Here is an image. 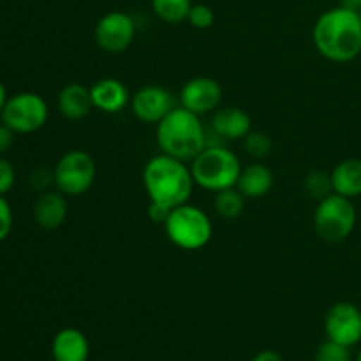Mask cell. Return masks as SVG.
Wrapping results in <instances>:
<instances>
[{
  "label": "cell",
  "instance_id": "4316f807",
  "mask_svg": "<svg viewBox=\"0 0 361 361\" xmlns=\"http://www.w3.org/2000/svg\"><path fill=\"white\" fill-rule=\"evenodd\" d=\"M11 229H13V208L6 197L0 196V242L9 236Z\"/></svg>",
  "mask_w": 361,
  "mask_h": 361
},
{
  "label": "cell",
  "instance_id": "5bb4252c",
  "mask_svg": "<svg viewBox=\"0 0 361 361\" xmlns=\"http://www.w3.org/2000/svg\"><path fill=\"white\" fill-rule=\"evenodd\" d=\"M94 108L108 115L120 113L130 102L129 90L116 78H102L90 87Z\"/></svg>",
  "mask_w": 361,
  "mask_h": 361
},
{
  "label": "cell",
  "instance_id": "7c38bea8",
  "mask_svg": "<svg viewBox=\"0 0 361 361\" xmlns=\"http://www.w3.org/2000/svg\"><path fill=\"white\" fill-rule=\"evenodd\" d=\"M129 104L130 111L137 120L145 123H155V126L175 108L171 94L157 85H147L134 92V95H130Z\"/></svg>",
  "mask_w": 361,
  "mask_h": 361
},
{
  "label": "cell",
  "instance_id": "d4e9b609",
  "mask_svg": "<svg viewBox=\"0 0 361 361\" xmlns=\"http://www.w3.org/2000/svg\"><path fill=\"white\" fill-rule=\"evenodd\" d=\"M187 21L190 23V27L197 28V30H207L214 25L215 21V13L210 6L207 4H192L189 11V16Z\"/></svg>",
  "mask_w": 361,
  "mask_h": 361
},
{
  "label": "cell",
  "instance_id": "3957f363",
  "mask_svg": "<svg viewBox=\"0 0 361 361\" xmlns=\"http://www.w3.org/2000/svg\"><path fill=\"white\" fill-rule=\"evenodd\" d=\"M155 137L162 154L183 162L196 159L208 145V134L200 115L183 106H175L155 126Z\"/></svg>",
  "mask_w": 361,
  "mask_h": 361
},
{
  "label": "cell",
  "instance_id": "ba28073f",
  "mask_svg": "<svg viewBox=\"0 0 361 361\" xmlns=\"http://www.w3.org/2000/svg\"><path fill=\"white\" fill-rule=\"evenodd\" d=\"M48 104L35 92H20L7 99L2 109V122L20 134H32L42 129L48 120Z\"/></svg>",
  "mask_w": 361,
  "mask_h": 361
},
{
  "label": "cell",
  "instance_id": "484cf974",
  "mask_svg": "<svg viewBox=\"0 0 361 361\" xmlns=\"http://www.w3.org/2000/svg\"><path fill=\"white\" fill-rule=\"evenodd\" d=\"M16 182V171L14 166L7 159L0 157V196H6Z\"/></svg>",
  "mask_w": 361,
  "mask_h": 361
},
{
  "label": "cell",
  "instance_id": "e0dca14e",
  "mask_svg": "<svg viewBox=\"0 0 361 361\" xmlns=\"http://www.w3.org/2000/svg\"><path fill=\"white\" fill-rule=\"evenodd\" d=\"M56 106H59V111L63 118L71 120V122L83 120L94 109L90 88H87L81 83L66 85L60 90Z\"/></svg>",
  "mask_w": 361,
  "mask_h": 361
},
{
  "label": "cell",
  "instance_id": "6da1fadb",
  "mask_svg": "<svg viewBox=\"0 0 361 361\" xmlns=\"http://www.w3.org/2000/svg\"><path fill=\"white\" fill-rule=\"evenodd\" d=\"M314 46L323 59L348 63L361 53L360 14L337 6L324 11L312 28Z\"/></svg>",
  "mask_w": 361,
  "mask_h": 361
},
{
  "label": "cell",
  "instance_id": "277c9868",
  "mask_svg": "<svg viewBox=\"0 0 361 361\" xmlns=\"http://www.w3.org/2000/svg\"><path fill=\"white\" fill-rule=\"evenodd\" d=\"M194 182L201 189L219 192V190L236 187L242 164L235 152L222 145H207L204 150L190 161Z\"/></svg>",
  "mask_w": 361,
  "mask_h": 361
},
{
  "label": "cell",
  "instance_id": "1f68e13d",
  "mask_svg": "<svg viewBox=\"0 0 361 361\" xmlns=\"http://www.w3.org/2000/svg\"><path fill=\"white\" fill-rule=\"evenodd\" d=\"M338 6L345 7L349 11H355V13H360L361 11V0H338Z\"/></svg>",
  "mask_w": 361,
  "mask_h": 361
},
{
  "label": "cell",
  "instance_id": "30bf717a",
  "mask_svg": "<svg viewBox=\"0 0 361 361\" xmlns=\"http://www.w3.org/2000/svg\"><path fill=\"white\" fill-rule=\"evenodd\" d=\"M324 331L330 341L345 348H355L361 342V310L351 302H338L328 309Z\"/></svg>",
  "mask_w": 361,
  "mask_h": 361
},
{
  "label": "cell",
  "instance_id": "52a82bcc",
  "mask_svg": "<svg viewBox=\"0 0 361 361\" xmlns=\"http://www.w3.org/2000/svg\"><path fill=\"white\" fill-rule=\"evenodd\" d=\"M56 190L69 197H78L92 189L97 175L95 161L88 152L69 150L59 159L55 169Z\"/></svg>",
  "mask_w": 361,
  "mask_h": 361
},
{
  "label": "cell",
  "instance_id": "f546056e",
  "mask_svg": "<svg viewBox=\"0 0 361 361\" xmlns=\"http://www.w3.org/2000/svg\"><path fill=\"white\" fill-rule=\"evenodd\" d=\"M168 214L169 210H166V208L157 207V204H152V203L148 204V217H150L154 222L164 224V221L168 219Z\"/></svg>",
  "mask_w": 361,
  "mask_h": 361
},
{
  "label": "cell",
  "instance_id": "44dd1931",
  "mask_svg": "<svg viewBox=\"0 0 361 361\" xmlns=\"http://www.w3.org/2000/svg\"><path fill=\"white\" fill-rule=\"evenodd\" d=\"M155 16L164 23L178 25L187 21L192 0H150Z\"/></svg>",
  "mask_w": 361,
  "mask_h": 361
},
{
  "label": "cell",
  "instance_id": "2e32d148",
  "mask_svg": "<svg viewBox=\"0 0 361 361\" xmlns=\"http://www.w3.org/2000/svg\"><path fill=\"white\" fill-rule=\"evenodd\" d=\"M67 201L60 190H46L37 197L34 204V219L39 228L46 231L59 229L67 219Z\"/></svg>",
  "mask_w": 361,
  "mask_h": 361
},
{
  "label": "cell",
  "instance_id": "603a6c76",
  "mask_svg": "<svg viewBox=\"0 0 361 361\" xmlns=\"http://www.w3.org/2000/svg\"><path fill=\"white\" fill-rule=\"evenodd\" d=\"M303 185H305L307 194L317 201H321L323 197L330 196V194L334 192L330 173H324V171H310L309 175L305 176Z\"/></svg>",
  "mask_w": 361,
  "mask_h": 361
},
{
  "label": "cell",
  "instance_id": "ac0fdd59",
  "mask_svg": "<svg viewBox=\"0 0 361 361\" xmlns=\"http://www.w3.org/2000/svg\"><path fill=\"white\" fill-rule=\"evenodd\" d=\"M274 173L268 166L254 162V164L242 168L236 189L245 196V200H259L270 192L274 187Z\"/></svg>",
  "mask_w": 361,
  "mask_h": 361
},
{
  "label": "cell",
  "instance_id": "7402d4cb",
  "mask_svg": "<svg viewBox=\"0 0 361 361\" xmlns=\"http://www.w3.org/2000/svg\"><path fill=\"white\" fill-rule=\"evenodd\" d=\"M274 143H271L270 136L261 130H250L245 137H243V150L247 152V155L252 159H264L267 155H270Z\"/></svg>",
  "mask_w": 361,
  "mask_h": 361
},
{
  "label": "cell",
  "instance_id": "4dcf8cb0",
  "mask_svg": "<svg viewBox=\"0 0 361 361\" xmlns=\"http://www.w3.org/2000/svg\"><path fill=\"white\" fill-rule=\"evenodd\" d=\"M250 361H284L277 351H271V349H264V351H259L256 356H254Z\"/></svg>",
  "mask_w": 361,
  "mask_h": 361
},
{
  "label": "cell",
  "instance_id": "4fadbf2b",
  "mask_svg": "<svg viewBox=\"0 0 361 361\" xmlns=\"http://www.w3.org/2000/svg\"><path fill=\"white\" fill-rule=\"evenodd\" d=\"M252 130V118L245 109L238 106H222L212 116V133L219 140H243Z\"/></svg>",
  "mask_w": 361,
  "mask_h": 361
},
{
  "label": "cell",
  "instance_id": "d6a6232c",
  "mask_svg": "<svg viewBox=\"0 0 361 361\" xmlns=\"http://www.w3.org/2000/svg\"><path fill=\"white\" fill-rule=\"evenodd\" d=\"M7 99H9V97H7L6 87H4V83L0 81V115H2V109H4V106H6Z\"/></svg>",
  "mask_w": 361,
  "mask_h": 361
},
{
  "label": "cell",
  "instance_id": "836d02e7",
  "mask_svg": "<svg viewBox=\"0 0 361 361\" xmlns=\"http://www.w3.org/2000/svg\"><path fill=\"white\" fill-rule=\"evenodd\" d=\"M356 361H361V349H360V353H358V356H356Z\"/></svg>",
  "mask_w": 361,
  "mask_h": 361
},
{
  "label": "cell",
  "instance_id": "f1b7e54d",
  "mask_svg": "<svg viewBox=\"0 0 361 361\" xmlns=\"http://www.w3.org/2000/svg\"><path fill=\"white\" fill-rule=\"evenodd\" d=\"M14 130L11 127H7L6 123H0V155L6 154L14 143Z\"/></svg>",
  "mask_w": 361,
  "mask_h": 361
},
{
  "label": "cell",
  "instance_id": "cb8c5ba5",
  "mask_svg": "<svg viewBox=\"0 0 361 361\" xmlns=\"http://www.w3.org/2000/svg\"><path fill=\"white\" fill-rule=\"evenodd\" d=\"M314 361H351V348H345V345L326 338L317 348Z\"/></svg>",
  "mask_w": 361,
  "mask_h": 361
},
{
  "label": "cell",
  "instance_id": "5b68a950",
  "mask_svg": "<svg viewBox=\"0 0 361 361\" xmlns=\"http://www.w3.org/2000/svg\"><path fill=\"white\" fill-rule=\"evenodd\" d=\"M162 226L169 242L182 250L203 249L214 235V226L207 212L189 203L173 208Z\"/></svg>",
  "mask_w": 361,
  "mask_h": 361
},
{
  "label": "cell",
  "instance_id": "8fae6325",
  "mask_svg": "<svg viewBox=\"0 0 361 361\" xmlns=\"http://www.w3.org/2000/svg\"><path fill=\"white\" fill-rule=\"evenodd\" d=\"M222 87L210 76H196L187 81L180 92V102L185 109L196 115H207L221 108Z\"/></svg>",
  "mask_w": 361,
  "mask_h": 361
},
{
  "label": "cell",
  "instance_id": "9c48e42d",
  "mask_svg": "<svg viewBox=\"0 0 361 361\" xmlns=\"http://www.w3.org/2000/svg\"><path fill=\"white\" fill-rule=\"evenodd\" d=\"M94 37L102 51L118 55L133 44L136 37V23L123 11H109L95 25Z\"/></svg>",
  "mask_w": 361,
  "mask_h": 361
},
{
  "label": "cell",
  "instance_id": "ffe728a7",
  "mask_svg": "<svg viewBox=\"0 0 361 361\" xmlns=\"http://www.w3.org/2000/svg\"><path fill=\"white\" fill-rule=\"evenodd\" d=\"M214 208L217 215L224 221H235L243 214L245 208V196L236 187L219 190L214 197Z\"/></svg>",
  "mask_w": 361,
  "mask_h": 361
},
{
  "label": "cell",
  "instance_id": "d6986e66",
  "mask_svg": "<svg viewBox=\"0 0 361 361\" xmlns=\"http://www.w3.org/2000/svg\"><path fill=\"white\" fill-rule=\"evenodd\" d=\"M334 192L355 200L361 196V159H345L330 173Z\"/></svg>",
  "mask_w": 361,
  "mask_h": 361
},
{
  "label": "cell",
  "instance_id": "e575fe53",
  "mask_svg": "<svg viewBox=\"0 0 361 361\" xmlns=\"http://www.w3.org/2000/svg\"><path fill=\"white\" fill-rule=\"evenodd\" d=\"M358 14H360V20H361V11H360V13H358Z\"/></svg>",
  "mask_w": 361,
  "mask_h": 361
},
{
  "label": "cell",
  "instance_id": "83f0119b",
  "mask_svg": "<svg viewBox=\"0 0 361 361\" xmlns=\"http://www.w3.org/2000/svg\"><path fill=\"white\" fill-rule=\"evenodd\" d=\"M30 182H32V185H34V189L46 192V189H48L51 183L55 185V175H53V171L49 173V171H46V169H37V171L32 173Z\"/></svg>",
  "mask_w": 361,
  "mask_h": 361
},
{
  "label": "cell",
  "instance_id": "8992f818",
  "mask_svg": "<svg viewBox=\"0 0 361 361\" xmlns=\"http://www.w3.org/2000/svg\"><path fill=\"white\" fill-rule=\"evenodd\" d=\"M358 222V214L353 200L331 192L317 201L314 214V231L323 242L341 243L353 235Z\"/></svg>",
  "mask_w": 361,
  "mask_h": 361
},
{
  "label": "cell",
  "instance_id": "9a60e30c",
  "mask_svg": "<svg viewBox=\"0 0 361 361\" xmlns=\"http://www.w3.org/2000/svg\"><path fill=\"white\" fill-rule=\"evenodd\" d=\"M51 356L55 361H88L90 344L78 328H62L53 337Z\"/></svg>",
  "mask_w": 361,
  "mask_h": 361
},
{
  "label": "cell",
  "instance_id": "7a4b0ae2",
  "mask_svg": "<svg viewBox=\"0 0 361 361\" xmlns=\"http://www.w3.org/2000/svg\"><path fill=\"white\" fill-rule=\"evenodd\" d=\"M143 185L152 204L171 212L189 203L196 182L190 166L171 155L159 154L145 164Z\"/></svg>",
  "mask_w": 361,
  "mask_h": 361
}]
</instances>
